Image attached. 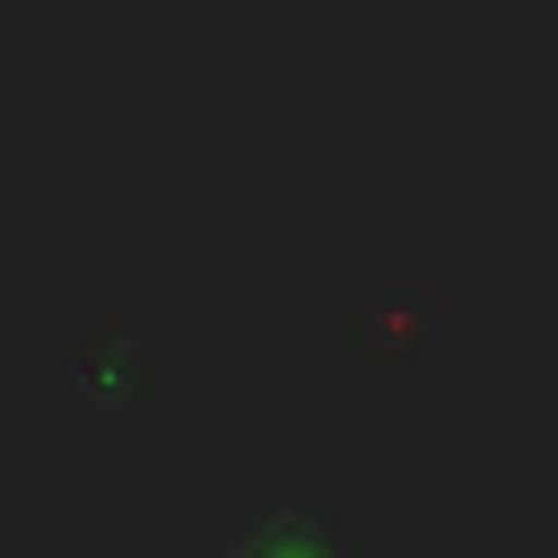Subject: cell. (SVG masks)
<instances>
[{"instance_id": "obj_1", "label": "cell", "mask_w": 558, "mask_h": 558, "mask_svg": "<svg viewBox=\"0 0 558 558\" xmlns=\"http://www.w3.org/2000/svg\"><path fill=\"white\" fill-rule=\"evenodd\" d=\"M70 392L87 401V410H131L140 392H148V357H140V340L131 331H113V323H96V331H78L70 340Z\"/></svg>"}, {"instance_id": "obj_2", "label": "cell", "mask_w": 558, "mask_h": 558, "mask_svg": "<svg viewBox=\"0 0 558 558\" xmlns=\"http://www.w3.org/2000/svg\"><path fill=\"white\" fill-rule=\"evenodd\" d=\"M427 340H436V305H427L418 288H392V296L357 305V349H366L375 366H401V357L427 349Z\"/></svg>"}, {"instance_id": "obj_3", "label": "cell", "mask_w": 558, "mask_h": 558, "mask_svg": "<svg viewBox=\"0 0 558 558\" xmlns=\"http://www.w3.org/2000/svg\"><path fill=\"white\" fill-rule=\"evenodd\" d=\"M305 541H314V549H349L340 532H305V523H253L235 549H305Z\"/></svg>"}]
</instances>
